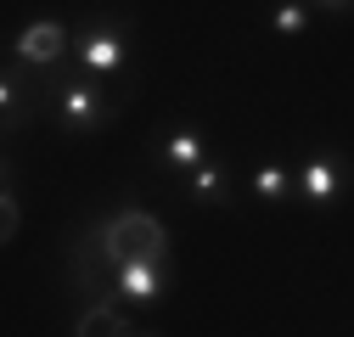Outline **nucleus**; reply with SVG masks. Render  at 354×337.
Masks as SVG:
<instances>
[{
	"label": "nucleus",
	"instance_id": "nucleus-10",
	"mask_svg": "<svg viewBox=\"0 0 354 337\" xmlns=\"http://www.w3.org/2000/svg\"><path fill=\"white\" fill-rule=\"evenodd\" d=\"M0 107H6V124H12V130L28 118V84H23V68H17V62L6 68V79H0Z\"/></svg>",
	"mask_w": 354,
	"mask_h": 337
},
{
	"label": "nucleus",
	"instance_id": "nucleus-7",
	"mask_svg": "<svg viewBox=\"0 0 354 337\" xmlns=\"http://www.w3.org/2000/svg\"><path fill=\"white\" fill-rule=\"evenodd\" d=\"M73 337H136L118 304H84L73 320Z\"/></svg>",
	"mask_w": 354,
	"mask_h": 337
},
{
	"label": "nucleus",
	"instance_id": "nucleus-13",
	"mask_svg": "<svg viewBox=\"0 0 354 337\" xmlns=\"http://www.w3.org/2000/svg\"><path fill=\"white\" fill-rule=\"evenodd\" d=\"M304 23H309V12H304V6H276V28H281V34H298Z\"/></svg>",
	"mask_w": 354,
	"mask_h": 337
},
{
	"label": "nucleus",
	"instance_id": "nucleus-1",
	"mask_svg": "<svg viewBox=\"0 0 354 337\" xmlns=\"http://www.w3.org/2000/svg\"><path fill=\"white\" fill-rule=\"evenodd\" d=\"M68 281H73V292H79L84 304H118L124 264L113 259L102 220H96V225H84V231L68 242Z\"/></svg>",
	"mask_w": 354,
	"mask_h": 337
},
{
	"label": "nucleus",
	"instance_id": "nucleus-2",
	"mask_svg": "<svg viewBox=\"0 0 354 337\" xmlns=\"http://www.w3.org/2000/svg\"><path fill=\"white\" fill-rule=\"evenodd\" d=\"M107 247L124 270H169V231L147 214V208H118L102 220Z\"/></svg>",
	"mask_w": 354,
	"mask_h": 337
},
{
	"label": "nucleus",
	"instance_id": "nucleus-15",
	"mask_svg": "<svg viewBox=\"0 0 354 337\" xmlns=\"http://www.w3.org/2000/svg\"><path fill=\"white\" fill-rule=\"evenodd\" d=\"M136 337H152V331H136Z\"/></svg>",
	"mask_w": 354,
	"mask_h": 337
},
{
	"label": "nucleus",
	"instance_id": "nucleus-5",
	"mask_svg": "<svg viewBox=\"0 0 354 337\" xmlns=\"http://www.w3.org/2000/svg\"><path fill=\"white\" fill-rule=\"evenodd\" d=\"M124 57H129V39H124V28H91V34H79V73H118L124 68Z\"/></svg>",
	"mask_w": 354,
	"mask_h": 337
},
{
	"label": "nucleus",
	"instance_id": "nucleus-4",
	"mask_svg": "<svg viewBox=\"0 0 354 337\" xmlns=\"http://www.w3.org/2000/svg\"><path fill=\"white\" fill-rule=\"evenodd\" d=\"M12 57H17V68H34V73H46V68L62 73V62H68V28L62 23H28L17 34Z\"/></svg>",
	"mask_w": 354,
	"mask_h": 337
},
{
	"label": "nucleus",
	"instance_id": "nucleus-6",
	"mask_svg": "<svg viewBox=\"0 0 354 337\" xmlns=\"http://www.w3.org/2000/svg\"><path fill=\"white\" fill-rule=\"evenodd\" d=\"M348 180V168L337 163V152H315V157H304V168L292 175V191L309 197V202H332Z\"/></svg>",
	"mask_w": 354,
	"mask_h": 337
},
{
	"label": "nucleus",
	"instance_id": "nucleus-11",
	"mask_svg": "<svg viewBox=\"0 0 354 337\" xmlns=\"http://www.w3.org/2000/svg\"><path fill=\"white\" fill-rule=\"evenodd\" d=\"M192 197L197 202H225V175H219L214 163H203L197 175H192Z\"/></svg>",
	"mask_w": 354,
	"mask_h": 337
},
{
	"label": "nucleus",
	"instance_id": "nucleus-12",
	"mask_svg": "<svg viewBox=\"0 0 354 337\" xmlns=\"http://www.w3.org/2000/svg\"><path fill=\"white\" fill-rule=\"evenodd\" d=\"M287 186H292L287 168H259V175H253V191L259 197H287Z\"/></svg>",
	"mask_w": 354,
	"mask_h": 337
},
{
	"label": "nucleus",
	"instance_id": "nucleus-9",
	"mask_svg": "<svg viewBox=\"0 0 354 337\" xmlns=\"http://www.w3.org/2000/svg\"><path fill=\"white\" fill-rule=\"evenodd\" d=\"M163 281H169V270H124L118 298H124V304H147V298L163 292Z\"/></svg>",
	"mask_w": 354,
	"mask_h": 337
},
{
	"label": "nucleus",
	"instance_id": "nucleus-14",
	"mask_svg": "<svg viewBox=\"0 0 354 337\" xmlns=\"http://www.w3.org/2000/svg\"><path fill=\"white\" fill-rule=\"evenodd\" d=\"M17 225H23V214H17V197H12V180H6V220H0V231H6V242L17 236Z\"/></svg>",
	"mask_w": 354,
	"mask_h": 337
},
{
	"label": "nucleus",
	"instance_id": "nucleus-8",
	"mask_svg": "<svg viewBox=\"0 0 354 337\" xmlns=\"http://www.w3.org/2000/svg\"><path fill=\"white\" fill-rule=\"evenodd\" d=\"M158 157H163L169 168H203V135H197V130H174Z\"/></svg>",
	"mask_w": 354,
	"mask_h": 337
},
{
	"label": "nucleus",
	"instance_id": "nucleus-3",
	"mask_svg": "<svg viewBox=\"0 0 354 337\" xmlns=\"http://www.w3.org/2000/svg\"><path fill=\"white\" fill-rule=\"evenodd\" d=\"M51 107H57V118L68 124V130H96V124L107 118V102H102V90H96V84H84L79 73H57V84H51Z\"/></svg>",
	"mask_w": 354,
	"mask_h": 337
}]
</instances>
